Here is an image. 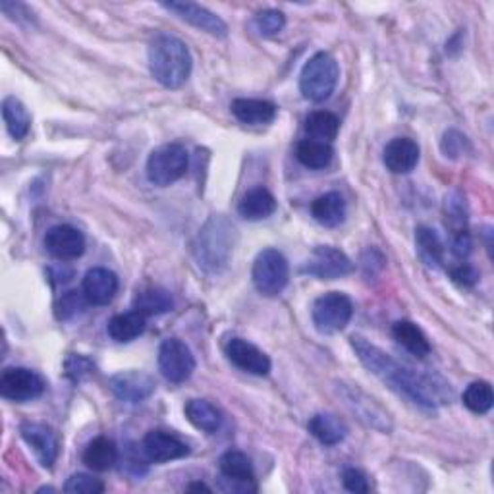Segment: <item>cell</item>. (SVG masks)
I'll use <instances>...</instances> for the list:
<instances>
[{"mask_svg":"<svg viewBox=\"0 0 494 494\" xmlns=\"http://www.w3.org/2000/svg\"><path fill=\"white\" fill-rule=\"evenodd\" d=\"M167 10H170L172 14L178 16L180 20L187 22L194 28L205 31L212 37H219V39H224L228 35V25L224 23L222 18H219L214 12L209 8L195 4V3H167L162 4Z\"/></svg>","mask_w":494,"mask_h":494,"instance_id":"obj_16","label":"cell"},{"mask_svg":"<svg viewBox=\"0 0 494 494\" xmlns=\"http://www.w3.org/2000/svg\"><path fill=\"white\" fill-rule=\"evenodd\" d=\"M236 230L222 214H214L203 226L195 242V259L207 273H221L234 251Z\"/></svg>","mask_w":494,"mask_h":494,"instance_id":"obj_3","label":"cell"},{"mask_svg":"<svg viewBox=\"0 0 494 494\" xmlns=\"http://www.w3.org/2000/svg\"><path fill=\"white\" fill-rule=\"evenodd\" d=\"M306 132L309 134V139L331 143V142H334L338 132H340V120L336 114L328 112V110L311 112L306 118Z\"/></svg>","mask_w":494,"mask_h":494,"instance_id":"obj_33","label":"cell"},{"mask_svg":"<svg viewBox=\"0 0 494 494\" xmlns=\"http://www.w3.org/2000/svg\"><path fill=\"white\" fill-rule=\"evenodd\" d=\"M286 18L281 10H263L256 16V28L263 37H274L284 30Z\"/></svg>","mask_w":494,"mask_h":494,"instance_id":"obj_35","label":"cell"},{"mask_svg":"<svg viewBox=\"0 0 494 494\" xmlns=\"http://www.w3.org/2000/svg\"><path fill=\"white\" fill-rule=\"evenodd\" d=\"M186 490H189V492H192V490H205V492H211V489H209L205 483H192Z\"/></svg>","mask_w":494,"mask_h":494,"instance_id":"obj_42","label":"cell"},{"mask_svg":"<svg viewBox=\"0 0 494 494\" xmlns=\"http://www.w3.org/2000/svg\"><path fill=\"white\" fill-rule=\"evenodd\" d=\"M351 348L356 350L360 361L375 377L381 378L400 396L408 398L415 405L425 410H437L438 405H446L454 398L450 383L437 373H421L402 365L390 358L385 350L371 344L363 336H351Z\"/></svg>","mask_w":494,"mask_h":494,"instance_id":"obj_1","label":"cell"},{"mask_svg":"<svg viewBox=\"0 0 494 494\" xmlns=\"http://www.w3.org/2000/svg\"><path fill=\"white\" fill-rule=\"evenodd\" d=\"M118 462V448L107 437H97L83 452V464L93 472H108Z\"/></svg>","mask_w":494,"mask_h":494,"instance_id":"obj_27","label":"cell"},{"mask_svg":"<svg viewBox=\"0 0 494 494\" xmlns=\"http://www.w3.org/2000/svg\"><path fill=\"white\" fill-rule=\"evenodd\" d=\"M159 369L172 385H182L195 371V358L182 340L167 338L159 348Z\"/></svg>","mask_w":494,"mask_h":494,"instance_id":"obj_8","label":"cell"},{"mask_svg":"<svg viewBox=\"0 0 494 494\" xmlns=\"http://www.w3.org/2000/svg\"><path fill=\"white\" fill-rule=\"evenodd\" d=\"M3 118L8 128V134L22 142V139L31 130V117L28 108L16 97H6L3 103Z\"/></svg>","mask_w":494,"mask_h":494,"instance_id":"obj_29","label":"cell"},{"mask_svg":"<svg viewBox=\"0 0 494 494\" xmlns=\"http://www.w3.org/2000/svg\"><path fill=\"white\" fill-rule=\"evenodd\" d=\"M189 155L184 145L167 143L155 149L147 160V176L151 184L167 187L178 182L187 172Z\"/></svg>","mask_w":494,"mask_h":494,"instance_id":"obj_5","label":"cell"},{"mask_svg":"<svg viewBox=\"0 0 494 494\" xmlns=\"http://www.w3.org/2000/svg\"><path fill=\"white\" fill-rule=\"evenodd\" d=\"M118 286L120 282L117 274L108 269L95 267L87 271V274L83 276L82 292L85 299L90 301V306H108L118 292Z\"/></svg>","mask_w":494,"mask_h":494,"instance_id":"obj_18","label":"cell"},{"mask_svg":"<svg viewBox=\"0 0 494 494\" xmlns=\"http://www.w3.org/2000/svg\"><path fill=\"white\" fill-rule=\"evenodd\" d=\"M450 274H452L454 281L458 284H462V286H473L479 281V273L472 267L470 263H460L458 267H454L450 271Z\"/></svg>","mask_w":494,"mask_h":494,"instance_id":"obj_41","label":"cell"},{"mask_svg":"<svg viewBox=\"0 0 494 494\" xmlns=\"http://www.w3.org/2000/svg\"><path fill=\"white\" fill-rule=\"evenodd\" d=\"M47 388L45 378L28 367H8L0 375V396L12 402H31Z\"/></svg>","mask_w":494,"mask_h":494,"instance_id":"obj_9","label":"cell"},{"mask_svg":"<svg viewBox=\"0 0 494 494\" xmlns=\"http://www.w3.org/2000/svg\"><path fill=\"white\" fill-rule=\"evenodd\" d=\"M194 60L187 45L176 35L160 33L149 45L151 75L167 90H178L192 75Z\"/></svg>","mask_w":494,"mask_h":494,"instance_id":"obj_2","label":"cell"},{"mask_svg":"<svg viewBox=\"0 0 494 494\" xmlns=\"http://www.w3.org/2000/svg\"><path fill=\"white\" fill-rule=\"evenodd\" d=\"M65 492H72V494H100V492H105V483L100 479H95L91 475L78 473V475H72L66 481Z\"/></svg>","mask_w":494,"mask_h":494,"instance_id":"obj_36","label":"cell"},{"mask_svg":"<svg viewBox=\"0 0 494 494\" xmlns=\"http://www.w3.org/2000/svg\"><path fill=\"white\" fill-rule=\"evenodd\" d=\"M415 244L420 249L421 259L429 264V267H442L445 263V244H442L440 236L433 230V228L420 226L415 230Z\"/></svg>","mask_w":494,"mask_h":494,"instance_id":"obj_30","label":"cell"},{"mask_svg":"<svg viewBox=\"0 0 494 494\" xmlns=\"http://www.w3.org/2000/svg\"><path fill=\"white\" fill-rule=\"evenodd\" d=\"M251 278L259 294L269 298L278 296L290 281V267L286 257L276 249H263L256 263H253Z\"/></svg>","mask_w":494,"mask_h":494,"instance_id":"obj_6","label":"cell"},{"mask_svg":"<svg viewBox=\"0 0 494 494\" xmlns=\"http://www.w3.org/2000/svg\"><path fill=\"white\" fill-rule=\"evenodd\" d=\"M309 433L325 446H336L348 437V425L333 413H316L308 423Z\"/></svg>","mask_w":494,"mask_h":494,"instance_id":"obj_23","label":"cell"},{"mask_svg":"<svg viewBox=\"0 0 494 494\" xmlns=\"http://www.w3.org/2000/svg\"><path fill=\"white\" fill-rule=\"evenodd\" d=\"M174 308V299L170 292L162 288H147L142 290L134 299V309L139 311L145 316H153V315H162L169 313Z\"/></svg>","mask_w":494,"mask_h":494,"instance_id":"obj_31","label":"cell"},{"mask_svg":"<svg viewBox=\"0 0 494 494\" xmlns=\"http://www.w3.org/2000/svg\"><path fill=\"white\" fill-rule=\"evenodd\" d=\"M340 78L338 62L333 55H313L299 74V91L311 103H323L336 90Z\"/></svg>","mask_w":494,"mask_h":494,"instance_id":"obj_4","label":"cell"},{"mask_svg":"<svg viewBox=\"0 0 494 494\" xmlns=\"http://www.w3.org/2000/svg\"><path fill=\"white\" fill-rule=\"evenodd\" d=\"M20 433H22V438L25 440V445H28L35 454V458L39 460L43 467L50 470L60 454V437L56 430L50 429L45 423L25 421L20 427Z\"/></svg>","mask_w":494,"mask_h":494,"instance_id":"obj_11","label":"cell"},{"mask_svg":"<svg viewBox=\"0 0 494 494\" xmlns=\"http://www.w3.org/2000/svg\"><path fill=\"white\" fill-rule=\"evenodd\" d=\"M296 157L303 167L321 170L333 162L334 149L331 143L316 142V139H303L296 147Z\"/></svg>","mask_w":494,"mask_h":494,"instance_id":"obj_28","label":"cell"},{"mask_svg":"<svg viewBox=\"0 0 494 494\" xmlns=\"http://www.w3.org/2000/svg\"><path fill=\"white\" fill-rule=\"evenodd\" d=\"M276 105L263 99H236L232 103L234 117L247 126H264L276 118Z\"/></svg>","mask_w":494,"mask_h":494,"instance_id":"obj_20","label":"cell"},{"mask_svg":"<svg viewBox=\"0 0 494 494\" xmlns=\"http://www.w3.org/2000/svg\"><path fill=\"white\" fill-rule=\"evenodd\" d=\"M65 367H66L68 378H72L74 383H80V381H83L85 377H90V375L95 373V363L90 358L75 356V353L66 360Z\"/></svg>","mask_w":494,"mask_h":494,"instance_id":"obj_38","label":"cell"},{"mask_svg":"<svg viewBox=\"0 0 494 494\" xmlns=\"http://www.w3.org/2000/svg\"><path fill=\"white\" fill-rule=\"evenodd\" d=\"M346 201L338 192H328L311 203L313 219L325 228H336L346 219Z\"/></svg>","mask_w":494,"mask_h":494,"instance_id":"obj_21","label":"cell"},{"mask_svg":"<svg viewBox=\"0 0 494 494\" xmlns=\"http://www.w3.org/2000/svg\"><path fill=\"white\" fill-rule=\"evenodd\" d=\"M342 483H344L346 490L350 492H356V494H363V492H369V481H367V475L360 470H356V467H348V470H344V473H342Z\"/></svg>","mask_w":494,"mask_h":494,"instance_id":"obj_39","label":"cell"},{"mask_svg":"<svg viewBox=\"0 0 494 494\" xmlns=\"http://www.w3.org/2000/svg\"><path fill=\"white\" fill-rule=\"evenodd\" d=\"M142 450L151 464H169L186 458L189 446L170 430H149L142 442Z\"/></svg>","mask_w":494,"mask_h":494,"instance_id":"obj_12","label":"cell"},{"mask_svg":"<svg viewBox=\"0 0 494 494\" xmlns=\"http://www.w3.org/2000/svg\"><path fill=\"white\" fill-rule=\"evenodd\" d=\"M45 247L50 256L60 261L78 259L85 251V238L83 234L70 224H58L48 228L45 234Z\"/></svg>","mask_w":494,"mask_h":494,"instance_id":"obj_15","label":"cell"},{"mask_svg":"<svg viewBox=\"0 0 494 494\" xmlns=\"http://www.w3.org/2000/svg\"><path fill=\"white\" fill-rule=\"evenodd\" d=\"M421 151L410 137H394L383 151L385 167L394 174H410L420 164Z\"/></svg>","mask_w":494,"mask_h":494,"instance_id":"obj_19","label":"cell"},{"mask_svg":"<svg viewBox=\"0 0 494 494\" xmlns=\"http://www.w3.org/2000/svg\"><path fill=\"white\" fill-rule=\"evenodd\" d=\"M353 271V263L344 251L333 246L315 247L309 261L303 264L301 273L309 274L319 281H336V278L348 276Z\"/></svg>","mask_w":494,"mask_h":494,"instance_id":"obj_10","label":"cell"},{"mask_svg":"<svg viewBox=\"0 0 494 494\" xmlns=\"http://www.w3.org/2000/svg\"><path fill=\"white\" fill-rule=\"evenodd\" d=\"M226 356L238 369L246 373L267 377L271 373V360L267 353L244 338H232L226 344Z\"/></svg>","mask_w":494,"mask_h":494,"instance_id":"obj_17","label":"cell"},{"mask_svg":"<svg viewBox=\"0 0 494 494\" xmlns=\"http://www.w3.org/2000/svg\"><path fill=\"white\" fill-rule=\"evenodd\" d=\"M85 303H90L85 299L83 292H66L56 303V316L60 321H68L72 316L83 311Z\"/></svg>","mask_w":494,"mask_h":494,"instance_id":"obj_37","label":"cell"},{"mask_svg":"<svg viewBox=\"0 0 494 494\" xmlns=\"http://www.w3.org/2000/svg\"><path fill=\"white\" fill-rule=\"evenodd\" d=\"M108 386L112 394L126 403H142L153 396L155 378L145 371H122L114 375Z\"/></svg>","mask_w":494,"mask_h":494,"instance_id":"obj_13","label":"cell"},{"mask_svg":"<svg viewBox=\"0 0 494 494\" xmlns=\"http://www.w3.org/2000/svg\"><path fill=\"white\" fill-rule=\"evenodd\" d=\"M342 394H344L350 410L356 413L365 425L381 430V433H388L392 429L390 415L381 408V403L373 400L371 396H367L358 386H342Z\"/></svg>","mask_w":494,"mask_h":494,"instance_id":"obj_14","label":"cell"},{"mask_svg":"<svg viewBox=\"0 0 494 494\" xmlns=\"http://www.w3.org/2000/svg\"><path fill=\"white\" fill-rule=\"evenodd\" d=\"M186 420L192 423L195 429L203 430V433H217L222 425V413L207 400H189L184 408Z\"/></svg>","mask_w":494,"mask_h":494,"instance_id":"obj_25","label":"cell"},{"mask_svg":"<svg viewBox=\"0 0 494 494\" xmlns=\"http://www.w3.org/2000/svg\"><path fill=\"white\" fill-rule=\"evenodd\" d=\"M147 328V316L142 315L139 311H128V313H120L114 315L108 321L107 333L114 342H132L135 338L142 336Z\"/></svg>","mask_w":494,"mask_h":494,"instance_id":"obj_24","label":"cell"},{"mask_svg":"<svg viewBox=\"0 0 494 494\" xmlns=\"http://www.w3.org/2000/svg\"><path fill=\"white\" fill-rule=\"evenodd\" d=\"M465 145H467V137L455 130L446 132L445 139H442V151H445L446 157H452V159L460 157L464 153Z\"/></svg>","mask_w":494,"mask_h":494,"instance_id":"obj_40","label":"cell"},{"mask_svg":"<svg viewBox=\"0 0 494 494\" xmlns=\"http://www.w3.org/2000/svg\"><path fill=\"white\" fill-rule=\"evenodd\" d=\"M221 473L226 481H239V483H253L256 472H253V464L244 452L230 450L222 454L219 462Z\"/></svg>","mask_w":494,"mask_h":494,"instance_id":"obj_32","label":"cell"},{"mask_svg":"<svg viewBox=\"0 0 494 494\" xmlns=\"http://www.w3.org/2000/svg\"><path fill=\"white\" fill-rule=\"evenodd\" d=\"M392 336L405 351H410L415 358L423 360L430 353V344L425 333L412 321H396L392 325Z\"/></svg>","mask_w":494,"mask_h":494,"instance_id":"obj_26","label":"cell"},{"mask_svg":"<svg viewBox=\"0 0 494 494\" xmlns=\"http://www.w3.org/2000/svg\"><path fill=\"white\" fill-rule=\"evenodd\" d=\"M274 211H276V199L267 187L249 189L238 205L239 217H244L246 221H251V222L269 219Z\"/></svg>","mask_w":494,"mask_h":494,"instance_id":"obj_22","label":"cell"},{"mask_svg":"<svg viewBox=\"0 0 494 494\" xmlns=\"http://www.w3.org/2000/svg\"><path fill=\"white\" fill-rule=\"evenodd\" d=\"M353 315V303L346 294L328 292L316 298L311 309L313 325L321 334H334L344 331Z\"/></svg>","mask_w":494,"mask_h":494,"instance_id":"obj_7","label":"cell"},{"mask_svg":"<svg viewBox=\"0 0 494 494\" xmlns=\"http://www.w3.org/2000/svg\"><path fill=\"white\" fill-rule=\"evenodd\" d=\"M494 403V394H492V386L485 381H477L472 383L464 392V405L473 413H489Z\"/></svg>","mask_w":494,"mask_h":494,"instance_id":"obj_34","label":"cell"}]
</instances>
